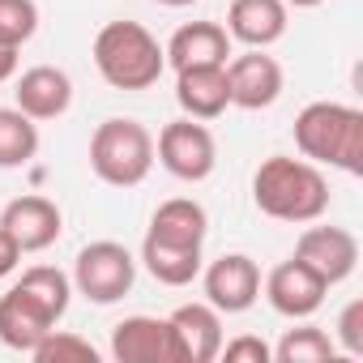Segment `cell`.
<instances>
[{"label":"cell","mask_w":363,"mask_h":363,"mask_svg":"<svg viewBox=\"0 0 363 363\" xmlns=\"http://www.w3.org/2000/svg\"><path fill=\"white\" fill-rule=\"evenodd\" d=\"M252 206L274 223H316L329 210V179L308 158L269 154L252 171Z\"/></svg>","instance_id":"1"},{"label":"cell","mask_w":363,"mask_h":363,"mask_svg":"<svg viewBox=\"0 0 363 363\" xmlns=\"http://www.w3.org/2000/svg\"><path fill=\"white\" fill-rule=\"evenodd\" d=\"M295 150L316 167L363 175V111L316 99L295 116Z\"/></svg>","instance_id":"2"},{"label":"cell","mask_w":363,"mask_h":363,"mask_svg":"<svg viewBox=\"0 0 363 363\" xmlns=\"http://www.w3.org/2000/svg\"><path fill=\"white\" fill-rule=\"evenodd\" d=\"M94 69L111 90H150L167 73L162 43L141 22H107L94 35Z\"/></svg>","instance_id":"3"},{"label":"cell","mask_w":363,"mask_h":363,"mask_svg":"<svg viewBox=\"0 0 363 363\" xmlns=\"http://www.w3.org/2000/svg\"><path fill=\"white\" fill-rule=\"evenodd\" d=\"M90 171L111 189H137L154 171V133L141 120L111 116L90 137Z\"/></svg>","instance_id":"4"},{"label":"cell","mask_w":363,"mask_h":363,"mask_svg":"<svg viewBox=\"0 0 363 363\" xmlns=\"http://www.w3.org/2000/svg\"><path fill=\"white\" fill-rule=\"evenodd\" d=\"M137 282V257L116 240H94L73 261V291L99 308L120 303Z\"/></svg>","instance_id":"5"},{"label":"cell","mask_w":363,"mask_h":363,"mask_svg":"<svg viewBox=\"0 0 363 363\" xmlns=\"http://www.w3.org/2000/svg\"><path fill=\"white\" fill-rule=\"evenodd\" d=\"M154 158L184 184H201L218 167V141L206 128V120H171L162 124L158 141H154Z\"/></svg>","instance_id":"6"},{"label":"cell","mask_w":363,"mask_h":363,"mask_svg":"<svg viewBox=\"0 0 363 363\" xmlns=\"http://www.w3.org/2000/svg\"><path fill=\"white\" fill-rule=\"evenodd\" d=\"M201 286L206 303H214L227 316H240L261 299V265L248 252H223L201 269Z\"/></svg>","instance_id":"7"},{"label":"cell","mask_w":363,"mask_h":363,"mask_svg":"<svg viewBox=\"0 0 363 363\" xmlns=\"http://www.w3.org/2000/svg\"><path fill=\"white\" fill-rule=\"evenodd\" d=\"M227 86H231V107L240 111H265L282 99V65L265 56V48H248L244 56L227 60Z\"/></svg>","instance_id":"8"},{"label":"cell","mask_w":363,"mask_h":363,"mask_svg":"<svg viewBox=\"0 0 363 363\" xmlns=\"http://www.w3.org/2000/svg\"><path fill=\"white\" fill-rule=\"evenodd\" d=\"M175 363H214L223 346V312L214 303H179L167 316Z\"/></svg>","instance_id":"9"},{"label":"cell","mask_w":363,"mask_h":363,"mask_svg":"<svg viewBox=\"0 0 363 363\" xmlns=\"http://www.w3.org/2000/svg\"><path fill=\"white\" fill-rule=\"evenodd\" d=\"M261 291H265V299H269V308L278 312V316H286V320H308L312 312H320V303H325V278L320 274H312L303 261H282V265H274L269 269V278L261 282Z\"/></svg>","instance_id":"10"},{"label":"cell","mask_w":363,"mask_h":363,"mask_svg":"<svg viewBox=\"0 0 363 363\" xmlns=\"http://www.w3.org/2000/svg\"><path fill=\"white\" fill-rule=\"evenodd\" d=\"M295 261H303L312 274H320L325 286H337L359 265V240L346 227H308L295 240Z\"/></svg>","instance_id":"11"},{"label":"cell","mask_w":363,"mask_h":363,"mask_svg":"<svg viewBox=\"0 0 363 363\" xmlns=\"http://www.w3.org/2000/svg\"><path fill=\"white\" fill-rule=\"evenodd\" d=\"M0 227L13 235V244H18L22 252H43V248H52V244L60 240L65 214H60V206H56L52 197L30 193V197H18V201L5 206Z\"/></svg>","instance_id":"12"},{"label":"cell","mask_w":363,"mask_h":363,"mask_svg":"<svg viewBox=\"0 0 363 363\" xmlns=\"http://www.w3.org/2000/svg\"><path fill=\"white\" fill-rule=\"evenodd\" d=\"M13 107L26 111L35 124L43 120H60L73 107V77L56 65H35L18 77L13 86Z\"/></svg>","instance_id":"13"},{"label":"cell","mask_w":363,"mask_h":363,"mask_svg":"<svg viewBox=\"0 0 363 363\" xmlns=\"http://www.w3.org/2000/svg\"><path fill=\"white\" fill-rule=\"evenodd\" d=\"M111 359L116 363H175L167 316H124L111 329Z\"/></svg>","instance_id":"14"},{"label":"cell","mask_w":363,"mask_h":363,"mask_svg":"<svg viewBox=\"0 0 363 363\" xmlns=\"http://www.w3.org/2000/svg\"><path fill=\"white\" fill-rule=\"evenodd\" d=\"M162 56L179 73V69H201V65H227L235 52H231V35L218 22H184L167 39Z\"/></svg>","instance_id":"15"},{"label":"cell","mask_w":363,"mask_h":363,"mask_svg":"<svg viewBox=\"0 0 363 363\" xmlns=\"http://www.w3.org/2000/svg\"><path fill=\"white\" fill-rule=\"evenodd\" d=\"M175 103L189 120H218L231 107L227 65H201V69H179L175 73Z\"/></svg>","instance_id":"16"},{"label":"cell","mask_w":363,"mask_h":363,"mask_svg":"<svg viewBox=\"0 0 363 363\" xmlns=\"http://www.w3.org/2000/svg\"><path fill=\"white\" fill-rule=\"evenodd\" d=\"M48 329H56V320H52L48 308L35 303L18 282L0 295V342H5L9 350L30 354V350L48 337Z\"/></svg>","instance_id":"17"},{"label":"cell","mask_w":363,"mask_h":363,"mask_svg":"<svg viewBox=\"0 0 363 363\" xmlns=\"http://www.w3.org/2000/svg\"><path fill=\"white\" fill-rule=\"evenodd\" d=\"M286 0H231L227 9V35L244 48H274L286 35Z\"/></svg>","instance_id":"18"},{"label":"cell","mask_w":363,"mask_h":363,"mask_svg":"<svg viewBox=\"0 0 363 363\" xmlns=\"http://www.w3.org/2000/svg\"><path fill=\"white\" fill-rule=\"evenodd\" d=\"M145 235H154V240H162V244L201 248L206 235H210V214H206V206L193 201V197H171V201H162V206L154 210Z\"/></svg>","instance_id":"19"},{"label":"cell","mask_w":363,"mask_h":363,"mask_svg":"<svg viewBox=\"0 0 363 363\" xmlns=\"http://www.w3.org/2000/svg\"><path fill=\"white\" fill-rule=\"evenodd\" d=\"M141 265H145L150 278L162 282V286H189L193 278H201V248L162 244V240L145 235V240H141Z\"/></svg>","instance_id":"20"},{"label":"cell","mask_w":363,"mask_h":363,"mask_svg":"<svg viewBox=\"0 0 363 363\" xmlns=\"http://www.w3.org/2000/svg\"><path fill=\"white\" fill-rule=\"evenodd\" d=\"M35 154H39V124L18 107H0V171H18Z\"/></svg>","instance_id":"21"},{"label":"cell","mask_w":363,"mask_h":363,"mask_svg":"<svg viewBox=\"0 0 363 363\" xmlns=\"http://www.w3.org/2000/svg\"><path fill=\"white\" fill-rule=\"evenodd\" d=\"M18 286H22L35 303H43L52 320H60V316L69 312V303H73V278L60 274L56 265H30V269L18 278Z\"/></svg>","instance_id":"22"},{"label":"cell","mask_w":363,"mask_h":363,"mask_svg":"<svg viewBox=\"0 0 363 363\" xmlns=\"http://www.w3.org/2000/svg\"><path fill=\"white\" fill-rule=\"evenodd\" d=\"M337 354L333 337L316 325H299V329H286L282 342L274 346V359L278 363H329Z\"/></svg>","instance_id":"23"},{"label":"cell","mask_w":363,"mask_h":363,"mask_svg":"<svg viewBox=\"0 0 363 363\" xmlns=\"http://www.w3.org/2000/svg\"><path fill=\"white\" fill-rule=\"evenodd\" d=\"M35 363H99V350L82 337V333H65V329H48V337L30 350Z\"/></svg>","instance_id":"24"},{"label":"cell","mask_w":363,"mask_h":363,"mask_svg":"<svg viewBox=\"0 0 363 363\" xmlns=\"http://www.w3.org/2000/svg\"><path fill=\"white\" fill-rule=\"evenodd\" d=\"M39 30L35 0H0V48H22Z\"/></svg>","instance_id":"25"},{"label":"cell","mask_w":363,"mask_h":363,"mask_svg":"<svg viewBox=\"0 0 363 363\" xmlns=\"http://www.w3.org/2000/svg\"><path fill=\"white\" fill-rule=\"evenodd\" d=\"M333 346H342L350 359L363 354V299H350L342 312H337V325H333Z\"/></svg>","instance_id":"26"},{"label":"cell","mask_w":363,"mask_h":363,"mask_svg":"<svg viewBox=\"0 0 363 363\" xmlns=\"http://www.w3.org/2000/svg\"><path fill=\"white\" fill-rule=\"evenodd\" d=\"M218 359L227 363H274V346L257 333H244V337H231L218 346Z\"/></svg>","instance_id":"27"},{"label":"cell","mask_w":363,"mask_h":363,"mask_svg":"<svg viewBox=\"0 0 363 363\" xmlns=\"http://www.w3.org/2000/svg\"><path fill=\"white\" fill-rule=\"evenodd\" d=\"M18 265H22V248L13 244V235L5 227H0V278H9Z\"/></svg>","instance_id":"28"},{"label":"cell","mask_w":363,"mask_h":363,"mask_svg":"<svg viewBox=\"0 0 363 363\" xmlns=\"http://www.w3.org/2000/svg\"><path fill=\"white\" fill-rule=\"evenodd\" d=\"M18 73V48H0V82H9Z\"/></svg>","instance_id":"29"},{"label":"cell","mask_w":363,"mask_h":363,"mask_svg":"<svg viewBox=\"0 0 363 363\" xmlns=\"http://www.w3.org/2000/svg\"><path fill=\"white\" fill-rule=\"evenodd\" d=\"M154 5H162V9H189V5H197V0H154Z\"/></svg>","instance_id":"30"},{"label":"cell","mask_w":363,"mask_h":363,"mask_svg":"<svg viewBox=\"0 0 363 363\" xmlns=\"http://www.w3.org/2000/svg\"><path fill=\"white\" fill-rule=\"evenodd\" d=\"M316 5H325V0H286V9H316Z\"/></svg>","instance_id":"31"}]
</instances>
